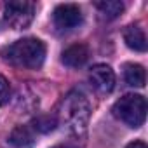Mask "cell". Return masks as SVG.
I'll return each instance as SVG.
<instances>
[{
	"instance_id": "obj_1",
	"label": "cell",
	"mask_w": 148,
	"mask_h": 148,
	"mask_svg": "<svg viewBox=\"0 0 148 148\" xmlns=\"http://www.w3.org/2000/svg\"><path fill=\"white\" fill-rule=\"evenodd\" d=\"M2 59L16 68L38 70L45 61V44L38 38H19L0 49Z\"/></svg>"
},
{
	"instance_id": "obj_2",
	"label": "cell",
	"mask_w": 148,
	"mask_h": 148,
	"mask_svg": "<svg viewBox=\"0 0 148 148\" xmlns=\"http://www.w3.org/2000/svg\"><path fill=\"white\" fill-rule=\"evenodd\" d=\"M59 119L75 138H86L91 119V106L87 98L79 91L68 92L61 103Z\"/></svg>"
},
{
	"instance_id": "obj_3",
	"label": "cell",
	"mask_w": 148,
	"mask_h": 148,
	"mask_svg": "<svg viewBox=\"0 0 148 148\" xmlns=\"http://www.w3.org/2000/svg\"><path fill=\"white\" fill-rule=\"evenodd\" d=\"M112 112L125 125L136 129V127L143 125V122L146 119V101L139 94H125L115 101Z\"/></svg>"
},
{
	"instance_id": "obj_4",
	"label": "cell",
	"mask_w": 148,
	"mask_h": 148,
	"mask_svg": "<svg viewBox=\"0 0 148 148\" xmlns=\"http://www.w3.org/2000/svg\"><path fill=\"white\" fill-rule=\"evenodd\" d=\"M35 16V4L25 0H12L5 4L4 21L12 30H25L32 25Z\"/></svg>"
},
{
	"instance_id": "obj_5",
	"label": "cell",
	"mask_w": 148,
	"mask_h": 148,
	"mask_svg": "<svg viewBox=\"0 0 148 148\" xmlns=\"http://www.w3.org/2000/svg\"><path fill=\"white\" fill-rule=\"evenodd\" d=\"M54 25L59 28V30H73L77 28L80 23H82V12L79 9V5L75 4H61L54 9Z\"/></svg>"
},
{
	"instance_id": "obj_6",
	"label": "cell",
	"mask_w": 148,
	"mask_h": 148,
	"mask_svg": "<svg viewBox=\"0 0 148 148\" xmlns=\"http://www.w3.org/2000/svg\"><path fill=\"white\" fill-rule=\"evenodd\" d=\"M89 80L98 92L108 94L115 87V73L108 64H94L89 73Z\"/></svg>"
},
{
	"instance_id": "obj_7",
	"label": "cell",
	"mask_w": 148,
	"mask_h": 148,
	"mask_svg": "<svg viewBox=\"0 0 148 148\" xmlns=\"http://www.w3.org/2000/svg\"><path fill=\"white\" fill-rule=\"evenodd\" d=\"M87 59H89V47L86 44L70 45L63 52V58H61V61L70 68H80V66H84L87 63Z\"/></svg>"
},
{
	"instance_id": "obj_8",
	"label": "cell",
	"mask_w": 148,
	"mask_h": 148,
	"mask_svg": "<svg viewBox=\"0 0 148 148\" xmlns=\"http://www.w3.org/2000/svg\"><path fill=\"white\" fill-rule=\"evenodd\" d=\"M124 40H125L127 47L132 51H138V52L146 51V35L139 25H129L124 32Z\"/></svg>"
},
{
	"instance_id": "obj_9",
	"label": "cell",
	"mask_w": 148,
	"mask_h": 148,
	"mask_svg": "<svg viewBox=\"0 0 148 148\" xmlns=\"http://www.w3.org/2000/svg\"><path fill=\"white\" fill-rule=\"evenodd\" d=\"M9 141L18 148H30L35 145V129L30 125H18L11 132Z\"/></svg>"
},
{
	"instance_id": "obj_10",
	"label": "cell",
	"mask_w": 148,
	"mask_h": 148,
	"mask_svg": "<svg viewBox=\"0 0 148 148\" xmlns=\"http://www.w3.org/2000/svg\"><path fill=\"white\" fill-rule=\"evenodd\" d=\"M124 79L129 86L132 87H143L146 82V73L145 68L141 64H134V63H127L124 66Z\"/></svg>"
},
{
	"instance_id": "obj_11",
	"label": "cell",
	"mask_w": 148,
	"mask_h": 148,
	"mask_svg": "<svg viewBox=\"0 0 148 148\" xmlns=\"http://www.w3.org/2000/svg\"><path fill=\"white\" fill-rule=\"evenodd\" d=\"M96 9L101 12L103 18L106 19H115L122 14L124 11V4L119 2V0H106V2H98L96 4Z\"/></svg>"
},
{
	"instance_id": "obj_12",
	"label": "cell",
	"mask_w": 148,
	"mask_h": 148,
	"mask_svg": "<svg viewBox=\"0 0 148 148\" xmlns=\"http://www.w3.org/2000/svg\"><path fill=\"white\" fill-rule=\"evenodd\" d=\"M56 125H58V120L56 117H51V115H42L33 120V129L38 132H51L56 129Z\"/></svg>"
},
{
	"instance_id": "obj_13",
	"label": "cell",
	"mask_w": 148,
	"mask_h": 148,
	"mask_svg": "<svg viewBox=\"0 0 148 148\" xmlns=\"http://www.w3.org/2000/svg\"><path fill=\"white\" fill-rule=\"evenodd\" d=\"M9 96H11V86L5 77L0 75V106H4L9 101Z\"/></svg>"
},
{
	"instance_id": "obj_14",
	"label": "cell",
	"mask_w": 148,
	"mask_h": 148,
	"mask_svg": "<svg viewBox=\"0 0 148 148\" xmlns=\"http://www.w3.org/2000/svg\"><path fill=\"white\" fill-rule=\"evenodd\" d=\"M125 148H146V145H145L143 141H132V143H129Z\"/></svg>"
},
{
	"instance_id": "obj_15",
	"label": "cell",
	"mask_w": 148,
	"mask_h": 148,
	"mask_svg": "<svg viewBox=\"0 0 148 148\" xmlns=\"http://www.w3.org/2000/svg\"><path fill=\"white\" fill-rule=\"evenodd\" d=\"M54 148H75V146H71V145H58Z\"/></svg>"
}]
</instances>
